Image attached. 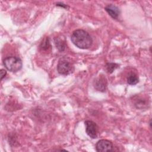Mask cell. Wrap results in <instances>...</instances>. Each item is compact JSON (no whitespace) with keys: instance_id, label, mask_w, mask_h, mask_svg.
Segmentation results:
<instances>
[{"instance_id":"cell-1","label":"cell","mask_w":152,"mask_h":152,"mask_svg":"<svg viewBox=\"0 0 152 152\" xmlns=\"http://www.w3.org/2000/svg\"><path fill=\"white\" fill-rule=\"evenodd\" d=\"M71 40L74 45L82 49H88L93 43L91 36L88 32L82 29L74 30L71 34Z\"/></svg>"},{"instance_id":"cell-2","label":"cell","mask_w":152,"mask_h":152,"mask_svg":"<svg viewBox=\"0 0 152 152\" xmlns=\"http://www.w3.org/2000/svg\"><path fill=\"white\" fill-rule=\"evenodd\" d=\"M57 69L59 74L61 75H69L72 73L74 70V64L71 62V60L68 58H61L58 61Z\"/></svg>"},{"instance_id":"cell-3","label":"cell","mask_w":152,"mask_h":152,"mask_svg":"<svg viewBox=\"0 0 152 152\" xmlns=\"http://www.w3.org/2000/svg\"><path fill=\"white\" fill-rule=\"evenodd\" d=\"M3 64L8 71L12 72L20 71L23 66L22 61L17 56H8L5 58L3 60Z\"/></svg>"},{"instance_id":"cell-4","label":"cell","mask_w":152,"mask_h":152,"mask_svg":"<svg viewBox=\"0 0 152 152\" xmlns=\"http://www.w3.org/2000/svg\"><path fill=\"white\" fill-rule=\"evenodd\" d=\"M96 150L98 152H108L113 151L112 141L107 140H100L96 144Z\"/></svg>"},{"instance_id":"cell-5","label":"cell","mask_w":152,"mask_h":152,"mask_svg":"<svg viewBox=\"0 0 152 152\" xmlns=\"http://www.w3.org/2000/svg\"><path fill=\"white\" fill-rule=\"evenodd\" d=\"M84 124L87 134L93 139L97 138L98 137V126L97 124L94 122L90 120L86 121Z\"/></svg>"},{"instance_id":"cell-6","label":"cell","mask_w":152,"mask_h":152,"mask_svg":"<svg viewBox=\"0 0 152 152\" xmlns=\"http://www.w3.org/2000/svg\"><path fill=\"white\" fill-rule=\"evenodd\" d=\"M104 10L112 18L118 19L120 14V10L118 7L113 4H108L104 7Z\"/></svg>"},{"instance_id":"cell-7","label":"cell","mask_w":152,"mask_h":152,"mask_svg":"<svg viewBox=\"0 0 152 152\" xmlns=\"http://www.w3.org/2000/svg\"><path fill=\"white\" fill-rule=\"evenodd\" d=\"M94 87L96 90L100 91H104L107 87V80L104 77L98 78L94 81Z\"/></svg>"},{"instance_id":"cell-8","label":"cell","mask_w":152,"mask_h":152,"mask_svg":"<svg viewBox=\"0 0 152 152\" xmlns=\"http://www.w3.org/2000/svg\"><path fill=\"white\" fill-rule=\"evenodd\" d=\"M139 81L138 75L135 73H130L127 77V83L130 85H135Z\"/></svg>"},{"instance_id":"cell-9","label":"cell","mask_w":152,"mask_h":152,"mask_svg":"<svg viewBox=\"0 0 152 152\" xmlns=\"http://www.w3.org/2000/svg\"><path fill=\"white\" fill-rule=\"evenodd\" d=\"M40 48L43 51H48L49 49H50L51 46L49 42V39L48 37H46L43 39V40L40 44Z\"/></svg>"},{"instance_id":"cell-10","label":"cell","mask_w":152,"mask_h":152,"mask_svg":"<svg viewBox=\"0 0 152 152\" xmlns=\"http://www.w3.org/2000/svg\"><path fill=\"white\" fill-rule=\"evenodd\" d=\"M55 43L59 51H64L65 50L66 46L64 40H61L59 38H56L55 39Z\"/></svg>"},{"instance_id":"cell-11","label":"cell","mask_w":152,"mask_h":152,"mask_svg":"<svg viewBox=\"0 0 152 152\" xmlns=\"http://www.w3.org/2000/svg\"><path fill=\"white\" fill-rule=\"evenodd\" d=\"M119 66V65L116 64V63H112V62H110V63H107L106 64V70L107 71L109 72V73H112L114 70L115 69H116L117 68H118Z\"/></svg>"},{"instance_id":"cell-12","label":"cell","mask_w":152,"mask_h":152,"mask_svg":"<svg viewBox=\"0 0 152 152\" xmlns=\"http://www.w3.org/2000/svg\"><path fill=\"white\" fill-rule=\"evenodd\" d=\"M0 74H1V80H2L7 75V71L4 69H1L0 71Z\"/></svg>"},{"instance_id":"cell-13","label":"cell","mask_w":152,"mask_h":152,"mask_svg":"<svg viewBox=\"0 0 152 152\" xmlns=\"http://www.w3.org/2000/svg\"><path fill=\"white\" fill-rule=\"evenodd\" d=\"M56 6L60 7H62V8H68L67 5H66V4H64V3H62V2H58V3H56Z\"/></svg>"}]
</instances>
